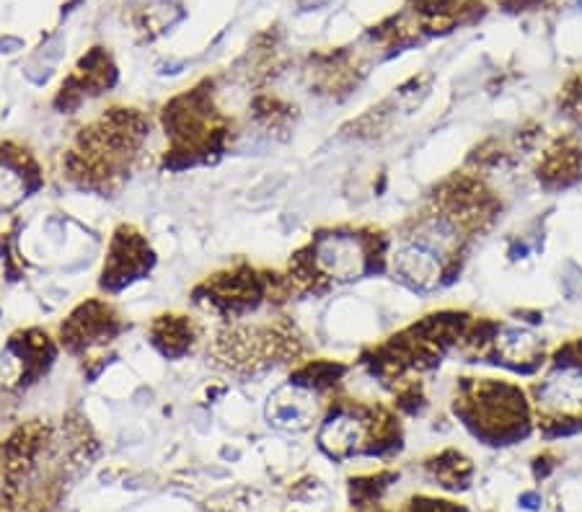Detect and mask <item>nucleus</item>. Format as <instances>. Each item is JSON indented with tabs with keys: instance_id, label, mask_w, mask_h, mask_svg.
I'll list each match as a JSON object with an SVG mask.
<instances>
[{
	"instance_id": "obj_1",
	"label": "nucleus",
	"mask_w": 582,
	"mask_h": 512,
	"mask_svg": "<svg viewBox=\"0 0 582 512\" xmlns=\"http://www.w3.org/2000/svg\"><path fill=\"white\" fill-rule=\"evenodd\" d=\"M365 246L357 236L350 233H334L324 236L313 249V264L321 275L332 280H355L365 269Z\"/></svg>"
},
{
	"instance_id": "obj_2",
	"label": "nucleus",
	"mask_w": 582,
	"mask_h": 512,
	"mask_svg": "<svg viewBox=\"0 0 582 512\" xmlns=\"http://www.w3.org/2000/svg\"><path fill=\"white\" fill-rule=\"evenodd\" d=\"M539 404L559 417L582 414V363L562 360L554 365L539 386Z\"/></svg>"
},
{
	"instance_id": "obj_3",
	"label": "nucleus",
	"mask_w": 582,
	"mask_h": 512,
	"mask_svg": "<svg viewBox=\"0 0 582 512\" xmlns=\"http://www.w3.org/2000/svg\"><path fill=\"white\" fill-rule=\"evenodd\" d=\"M316 412H319V404H316L313 391H308L306 386H298V383L277 388L275 394L270 396V404H267L270 425L285 432L308 430L313 419H316Z\"/></svg>"
},
{
	"instance_id": "obj_4",
	"label": "nucleus",
	"mask_w": 582,
	"mask_h": 512,
	"mask_svg": "<svg viewBox=\"0 0 582 512\" xmlns=\"http://www.w3.org/2000/svg\"><path fill=\"white\" fill-rule=\"evenodd\" d=\"M394 272L401 280L409 282L412 288L430 290L438 285L440 275H443V264H440L438 251H432L430 246L409 244L396 251Z\"/></svg>"
},
{
	"instance_id": "obj_5",
	"label": "nucleus",
	"mask_w": 582,
	"mask_h": 512,
	"mask_svg": "<svg viewBox=\"0 0 582 512\" xmlns=\"http://www.w3.org/2000/svg\"><path fill=\"white\" fill-rule=\"evenodd\" d=\"M365 432L368 430L363 417H357L355 412H339L321 427L319 443L329 456L345 458L363 445Z\"/></svg>"
},
{
	"instance_id": "obj_6",
	"label": "nucleus",
	"mask_w": 582,
	"mask_h": 512,
	"mask_svg": "<svg viewBox=\"0 0 582 512\" xmlns=\"http://www.w3.org/2000/svg\"><path fill=\"white\" fill-rule=\"evenodd\" d=\"M497 352L505 357V363H531L533 357L541 352V339L536 334H531L528 329H502L495 339Z\"/></svg>"
},
{
	"instance_id": "obj_7",
	"label": "nucleus",
	"mask_w": 582,
	"mask_h": 512,
	"mask_svg": "<svg viewBox=\"0 0 582 512\" xmlns=\"http://www.w3.org/2000/svg\"><path fill=\"white\" fill-rule=\"evenodd\" d=\"M24 197V179L16 169L0 163V207H8Z\"/></svg>"
},
{
	"instance_id": "obj_8",
	"label": "nucleus",
	"mask_w": 582,
	"mask_h": 512,
	"mask_svg": "<svg viewBox=\"0 0 582 512\" xmlns=\"http://www.w3.org/2000/svg\"><path fill=\"white\" fill-rule=\"evenodd\" d=\"M21 375V363L13 355H0V388L11 386Z\"/></svg>"
},
{
	"instance_id": "obj_9",
	"label": "nucleus",
	"mask_w": 582,
	"mask_h": 512,
	"mask_svg": "<svg viewBox=\"0 0 582 512\" xmlns=\"http://www.w3.org/2000/svg\"><path fill=\"white\" fill-rule=\"evenodd\" d=\"M520 502H523V507H526V510H536V505H539V497H536L533 492H528L520 497Z\"/></svg>"
}]
</instances>
